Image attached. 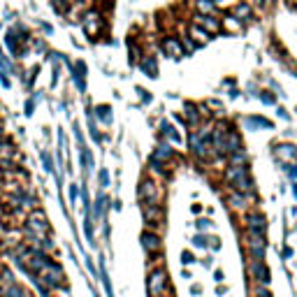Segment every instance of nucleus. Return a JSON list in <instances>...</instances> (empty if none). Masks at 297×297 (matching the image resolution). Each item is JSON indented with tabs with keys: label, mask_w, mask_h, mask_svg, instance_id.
<instances>
[{
	"label": "nucleus",
	"mask_w": 297,
	"mask_h": 297,
	"mask_svg": "<svg viewBox=\"0 0 297 297\" xmlns=\"http://www.w3.org/2000/svg\"><path fill=\"white\" fill-rule=\"evenodd\" d=\"M35 49H37V51H44L47 47H44V42H35Z\"/></svg>",
	"instance_id": "obj_55"
},
{
	"label": "nucleus",
	"mask_w": 297,
	"mask_h": 297,
	"mask_svg": "<svg viewBox=\"0 0 297 297\" xmlns=\"http://www.w3.org/2000/svg\"><path fill=\"white\" fill-rule=\"evenodd\" d=\"M221 28H223L225 33H242L244 24L237 17H232V14H225V17L221 19Z\"/></svg>",
	"instance_id": "obj_25"
},
{
	"label": "nucleus",
	"mask_w": 297,
	"mask_h": 297,
	"mask_svg": "<svg viewBox=\"0 0 297 297\" xmlns=\"http://www.w3.org/2000/svg\"><path fill=\"white\" fill-rule=\"evenodd\" d=\"M251 202H253L251 193H239V190H232V195L228 197V205H230V209H237V212H246Z\"/></svg>",
	"instance_id": "obj_18"
},
{
	"label": "nucleus",
	"mask_w": 297,
	"mask_h": 297,
	"mask_svg": "<svg viewBox=\"0 0 297 297\" xmlns=\"http://www.w3.org/2000/svg\"><path fill=\"white\" fill-rule=\"evenodd\" d=\"M181 262H183V265H190V262H195V258L186 251V253H181Z\"/></svg>",
	"instance_id": "obj_49"
},
{
	"label": "nucleus",
	"mask_w": 297,
	"mask_h": 297,
	"mask_svg": "<svg viewBox=\"0 0 297 297\" xmlns=\"http://www.w3.org/2000/svg\"><path fill=\"white\" fill-rule=\"evenodd\" d=\"M100 279H103V285L105 290H107V297H114V290H112V281H110V274H107V267L105 262L100 260Z\"/></svg>",
	"instance_id": "obj_31"
},
{
	"label": "nucleus",
	"mask_w": 297,
	"mask_h": 297,
	"mask_svg": "<svg viewBox=\"0 0 297 297\" xmlns=\"http://www.w3.org/2000/svg\"><path fill=\"white\" fill-rule=\"evenodd\" d=\"M70 74H72V81L77 84V88L81 93H86V65L84 61H77V63H70Z\"/></svg>",
	"instance_id": "obj_16"
},
{
	"label": "nucleus",
	"mask_w": 297,
	"mask_h": 297,
	"mask_svg": "<svg viewBox=\"0 0 297 297\" xmlns=\"http://www.w3.org/2000/svg\"><path fill=\"white\" fill-rule=\"evenodd\" d=\"M225 181L232 183L239 193H253V179H251L249 165H228L225 167Z\"/></svg>",
	"instance_id": "obj_1"
},
{
	"label": "nucleus",
	"mask_w": 297,
	"mask_h": 297,
	"mask_svg": "<svg viewBox=\"0 0 297 297\" xmlns=\"http://www.w3.org/2000/svg\"><path fill=\"white\" fill-rule=\"evenodd\" d=\"M186 33H188V37H190V40H193V42L197 44V47H205V44H209V42H212V35H209V33H207L205 28H202V26L193 24V21L188 24Z\"/></svg>",
	"instance_id": "obj_15"
},
{
	"label": "nucleus",
	"mask_w": 297,
	"mask_h": 297,
	"mask_svg": "<svg viewBox=\"0 0 297 297\" xmlns=\"http://www.w3.org/2000/svg\"><path fill=\"white\" fill-rule=\"evenodd\" d=\"M140 242H142V249H144L146 253H158V251H160V237H158V232H153V230L142 232Z\"/></svg>",
	"instance_id": "obj_19"
},
{
	"label": "nucleus",
	"mask_w": 297,
	"mask_h": 297,
	"mask_svg": "<svg viewBox=\"0 0 297 297\" xmlns=\"http://www.w3.org/2000/svg\"><path fill=\"white\" fill-rule=\"evenodd\" d=\"M285 172H288V176H290V179H297V163L288 165V167H285Z\"/></svg>",
	"instance_id": "obj_45"
},
{
	"label": "nucleus",
	"mask_w": 297,
	"mask_h": 297,
	"mask_svg": "<svg viewBox=\"0 0 297 297\" xmlns=\"http://www.w3.org/2000/svg\"><path fill=\"white\" fill-rule=\"evenodd\" d=\"M37 72H40V67H33L31 79H28V88H33V84H35V79H37Z\"/></svg>",
	"instance_id": "obj_47"
},
{
	"label": "nucleus",
	"mask_w": 297,
	"mask_h": 297,
	"mask_svg": "<svg viewBox=\"0 0 297 297\" xmlns=\"http://www.w3.org/2000/svg\"><path fill=\"white\" fill-rule=\"evenodd\" d=\"M228 165H249V156H246V151H235L228 156Z\"/></svg>",
	"instance_id": "obj_30"
},
{
	"label": "nucleus",
	"mask_w": 297,
	"mask_h": 297,
	"mask_svg": "<svg viewBox=\"0 0 297 297\" xmlns=\"http://www.w3.org/2000/svg\"><path fill=\"white\" fill-rule=\"evenodd\" d=\"M49 3H51V7H54V12L58 17H65V14H70V10H72L77 0H49Z\"/></svg>",
	"instance_id": "obj_28"
},
{
	"label": "nucleus",
	"mask_w": 297,
	"mask_h": 297,
	"mask_svg": "<svg viewBox=\"0 0 297 297\" xmlns=\"http://www.w3.org/2000/svg\"><path fill=\"white\" fill-rule=\"evenodd\" d=\"M40 158H42V167H44V172H54V170H56V167H54V160H51V156H49L47 151L40 153Z\"/></svg>",
	"instance_id": "obj_39"
},
{
	"label": "nucleus",
	"mask_w": 297,
	"mask_h": 297,
	"mask_svg": "<svg viewBox=\"0 0 297 297\" xmlns=\"http://www.w3.org/2000/svg\"><path fill=\"white\" fill-rule=\"evenodd\" d=\"M239 0H214V5L219 7V10H230L232 5H237Z\"/></svg>",
	"instance_id": "obj_41"
},
{
	"label": "nucleus",
	"mask_w": 297,
	"mask_h": 297,
	"mask_svg": "<svg viewBox=\"0 0 297 297\" xmlns=\"http://www.w3.org/2000/svg\"><path fill=\"white\" fill-rule=\"evenodd\" d=\"M292 193H295V197H297V181L292 183Z\"/></svg>",
	"instance_id": "obj_60"
},
{
	"label": "nucleus",
	"mask_w": 297,
	"mask_h": 297,
	"mask_svg": "<svg viewBox=\"0 0 297 297\" xmlns=\"http://www.w3.org/2000/svg\"><path fill=\"white\" fill-rule=\"evenodd\" d=\"M255 297H272V292H269V290H265V288H258Z\"/></svg>",
	"instance_id": "obj_53"
},
{
	"label": "nucleus",
	"mask_w": 297,
	"mask_h": 297,
	"mask_svg": "<svg viewBox=\"0 0 297 297\" xmlns=\"http://www.w3.org/2000/svg\"><path fill=\"white\" fill-rule=\"evenodd\" d=\"M190 7L195 14H212V17L219 14V7L214 5V0H190Z\"/></svg>",
	"instance_id": "obj_22"
},
{
	"label": "nucleus",
	"mask_w": 297,
	"mask_h": 297,
	"mask_svg": "<svg viewBox=\"0 0 297 297\" xmlns=\"http://www.w3.org/2000/svg\"><path fill=\"white\" fill-rule=\"evenodd\" d=\"M179 40H181V47H183V56H188V54H193L195 49H197V44L188 37V33H183V35H179Z\"/></svg>",
	"instance_id": "obj_35"
},
{
	"label": "nucleus",
	"mask_w": 297,
	"mask_h": 297,
	"mask_svg": "<svg viewBox=\"0 0 297 297\" xmlns=\"http://www.w3.org/2000/svg\"><path fill=\"white\" fill-rule=\"evenodd\" d=\"M37 100H40V95H37V93L31 97V100H26V107H24V110H26V116H33V112H35V103H37Z\"/></svg>",
	"instance_id": "obj_40"
},
{
	"label": "nucleus",
	"mask_w": 297,
	"mask_h": 297,
	"mask_svg": "<svg viewBox=\"0 0 297 297\" xmlns=\"http://www.w3.org/2000/svg\"><path fill=\"white\" fill-rule=\"evenodd\" d=\"M3 140H5V133H3V128H0V144H3Z\"/></svg>",
	"instance_id": "obj_59"
},
{
	"label": "nucleus",
	"mask_w": 297,
	"mask_h": 297,
	"mask_svg": "<svg viewBox=\"0 0 297 297\" xmlns=\"http://www.w3.org/2000/svg\"><path fill=\"white\" fill-rule=\"evenodd\" d=\"M37 283L44 285V288H63V281H65V274H63V267L56 265V262L49 260V265L44 267L42 272H37Z\"/></svg>",
	"instance_id": "obj_4"
},
{
	"label": "nucleus",
	"mask_w": 297,
	"mask_h": 297,
	"mask_svg": "<svg viewBox=\"0 0 297 297\" xmlns=\"http://www.w3.org/2000/svg\"><path fill=\"white\" fill-rule=\"evenodd\" d=\"M228 95H230V97H237V95H239V91H237L235 86H232V88H230V93H228Z\"/></svg>",
	"instance_id": "obj_54"
},
{
	"label": "nucleus",
	"mask_w": 297,
	"mask_h": 297,
	"mask_svg": "<svg viewBox=\"0 0 297 297\" xmlns=\"http://www.w3.org/2000/svg\"><path fill=\"white\" fill-rule=\"evenodd\" d=\"M246 230H249L251 235H262V237H265V232H267L265 216H262V214H258V212L249 214V216H246Z\"/></svg>",
	"instance_id": "obj_14"
},
{
	"label": "nucleus",
	"mask_w": 297,
	"mask_h": 297,
	"mask_svg": "<svg viewBox=\"0 0 297 297\" xmlns=\"http://www.w3.org/2000/svg\"><path fill=\"white\" fill-rule=\"evenodd\" d=\"M58 77H61V65H54V77H51V86L58 84Z\"/></svg>",
	"instance_id": "obj_46"
},
{
	"label": "nucleus",
	"mask_w": 297,
	"mask_h": 297,
	"mask_svg": "<svg viewBox=\"0 0 297 297\" xmlns=\"http://www.w3.org/2000/svg\"><path fill=\"white\" fill-rule=\"evenodd\" d=\"M249 272L251 276H253L255 281L260 285H267L269 283V279H272V274H269V267H267L265 258H253V260L249 262Z\"/></svg>",
	"instance_id": "obj_9"
},
{
	"label": "nucleus",
	"mask_w": 297,
	"mask_h": 297,
	"mask_svg": "<svg viewBox=\"0 0 297 297\" xmlns=\"http://www.w3.org/2000/svg\"><path fill=\"white\" fill-rule=\"evenodd\" d=\"M258 97L262 105H276V95L272 91H258Z\"/></svg>",
	"instance_id": "obj_37"
},
{
	"label": "nucleus",
	"mask_w": 297,
	"mask_h": 297,
	"mask_svg": "<svg viewBox=\"0 0 297 297\" xmlns=\"http://www.w3.org/2000/svg\"><path fill=\"white\" fill-rule=\"evenodd\" d=\"M160 51H163L165 56H170V58H181V56H183V47H181L179 35H172V33L163 35V40H160Z\"/></svg>",
	"instance_id": "obj_7"
},
{
	"label": "nucleus",
	"mask_w": 297,
	"mask_h": 297,
	"mask_svg": "<svg viewBox=\"0 0 297 297\" xmlns=\"http://www.w3.org/2000/svg\"><path fill=\"white\" fill-rule=\"evenodd\" d=\"M140 200L144 205H160L163 200V188L160 183H156L153 179H144L140 183Z\"/></svg>",
	"instance_id": "obj_6"
},
{
	"label": "nucleus",
	"mask_w": 297,
	"mask_h": 297,
	"mask_svg": "<svg viewBox=\"0 0 297 297\" xmlns=\"http://www.w3.org/2000/svg\"><path fill=\"white\" fill-rule=\"evenodd\" d=\"M190 21L193 24H197V26H202L209 35H219L223 28H221V19H219V14L216 17H212V14H195L193 12V17H190Z\"/></svg>",
	"instance_id": "obj_8"
},
{
	"label": "nucleus",
	"mask_w": 297,
	"mask_h": 297,
	"mask_svg": "<svg viewBox=\"0 0 297 297\" xmlns=\"http://www.w3.org/2000/svg\"><path fill=\"white\" fill-rule=\"evenodd\" d=\"M81 31L88 40H97V37L103 35V28H105V14L103 10H97V7H88L84 14H81Z\"/></svg>",
	"instance_id": "obj_3"
},
{
	"label": "nucleus",
	"mask_w": 297,
	"mask_h": 297,
	"mask_svg": "<svg viewBox=\"0 0 297 297\" xmlns=\"http://www.w3.org/2000/svg\"><path fill=\"white\" fill-rule=\"evenodd\" d=\"M5 47L10 49V54L17 56V58H24L26 56V44L21 42V37H19V33L14 31V28L5 33Z\"/></svg>",
	"instance_id": "obj_11"
},
{
	"label": "nucleus",
	"mask_w": 297,
	"mask_h": 297,
	"mask_svg": "<svg viewBox=\"0 0 297 297\" xmlns=\"http://www.w3.org/2000/svg\"><path fill=\"white\" fill-rule=\"evenodd\" d=\"M230 14H232V17H237L244 26H246V24H251V21H253L255 10H253V5H251L249 0H239L237 5L230 7Z\"/></svg>",
	"instance_id": "obj_10"
},
{
	"label": "nucleus",
	"mask_w": 297,
	"mask_h": 297,
	"mask_svg": "<svg viewBox=\"0 0 297 297\" xmlns=\"http://www.w3.org/2000/svg\"><path fill=\"white\" fill-rule=\"evenodd\" d=\"M140 70L146 74L149 79H156L158 72H160V67H158V58L153 54H144L140 58Z\"/></svg>",
	"instance_id": "obj_20"
},
{
	"label": "nucleus",
	"mask_w": 297,
	"mask_h": 297,
	"mask_svg": "<svg viewBox=\"0 0 297 297\" xmlns=\"http://www.w3.org/2000/svg\"><path fill=\"white\" fill-rule=\"evenodd\" d=\"M176 151L172 149L170 142H160V144L156 146V151H153V158H158L160 163H170V160H174Z\"/></svg>",
	"instance_id": "obj_23"
},
{
	"label": "nucleus",
	"mask_w": 297,
	"mask_h": 297,
	"mask_svg": "<svg viewBox=\"0 0 297 297\" xmlns=\"http://www.w3.org/2000/svg\"><path fill=\"white\" fill-rule=\"evenodd\" d=\"M246 128H251V130H272L274 123L269 121V119H262V116H249L246 119Z\"/></svg>",
	"instance_id": "obj_26"
},
{
	"label": "nucleus",
	"mask_w": 297,
	"mask_h": 297,
	"mask_svg": "<svg viewBox=\"0 0 297 297\" xmlns=\"http://www.w3.org/2000/svg\"><path fill=\"white\" fill-rule=\"evenodd\" d=\"M3 295H5V297H28L24 288H21V285H17V283H7Z\"/></svg>",
	"instance_id": "obj_33"
},
{
	"label": "nucleus",
	"mask_w": 297,
	"mask_h": 297,
	"mask_svg": "<svg viewBox=\"0 0 297 297\" xmlns=\"http://www.w3.org/2000/svg\"><path fill=\"white\" fill-rule=\"evenodd\" d=\"M188 144H190V151H193V156L200 160V163H212V160H216L219 158V151H216V146H214L212 142V135L209 137H200V135L190 133V137H188Z\"/></svg>",
	"instance_id": "obj_2"
},
{
	"label": "nucleus",
	"mask_w": 297,
	"mask_h": 297,
	"mask_svg": "<svg viewBox=\"0 0 297 297\" xmlns=\"http://www.w3.org/2000/svg\"><path fill=\"white\" fill-rule=\"evenodd\" d=\"M74 137H77V142H79V144L84 146V137H81V128H79L77 123H74Z\"/></svg>",
	"instance_id": "obj_48"
},
{
	"label": "nucleus",
	"mask_w": 297,
	"mask_h": 297,
	"mask_svg": "<svg viewBox=\"0 0 297 297\" xmlns=\"http://www.w3.org/2000/svg\"><path fill=\"white\" fill-rule=\"evenodd\" d=\"M181 121L186 123L188 128H197L202 123V112H200V107L197 105H193V103H186L183 105V116H181Z\"/></svg>",
	"instance_id": "obj_13"
},
{
	"label": "nucleus",
	"mask_w": 297,
	"mask_h": 297,
	"mask_svg": "<svg viewBox=\"0 0 297 297\" xmlns=\"http://www.w3.org/2000/svg\"><path fill=\"white\" fill-rule=\"evenodd\" d=\"M274 158L283 163H297V146L295 144H276L274 146Z\"/></svg>",
	"instance_id": "obj_17"
},
{
	"label": "nucleus",
	"mask_w": 297,
	"mask_h": 297,
	"mask_svg": "<svg viewBox=\"0 0 297 297\" xmlns=\"http://www.w3.org/2000/svg\"><path fill=\"white\" fill-rule=\"evenodd\" d=\"M288 5H292V7H297V0H285Z\"/></svg>",
	"instance_id": "obj_58"
},
{
	"label": "nucleus",
	"mask_w": 297,
	"mask_h": 297,
	"mask_svg": "<svg viewBox=\"0 0 297 297\" xmlns=\"http://www.w3.org/2000/svg\"><path fill=\"white\" fill-rule=\"evenodd\" d=\"M0 70H5V72H14V63L3 54V49H0Z\"/></svg>",
	"instance_id": "obj_38"
},
{
	"label": "nucleus",
	"mask_w": 297,
	"mask_h": 297,
	"mask_svg": "<svg viewBox=\"0 0 297 297\" xmlns=\"http://www.w3.org/2000/svg\"><path fill=\"white\" fill-rule=\"evenodd\" d=\"M160 135L165 140H170V144H181V133L170 121H160Z\"/></svg>",
	"instance_id": "obj_24"
},
{
	"label": "nucleus",
	"mask_w": 297,
	"mask_h": 297,
	"mask_svg": "<svg viewBox=\"0 0 297 297\" xmlns=\"http://www.w3.org/2000/svg\"><path fill=\"white\" fill-rule=\"evenodd\" d=\"M107 205H110V197H107V195L100 190V193H97V197H95V216H97V219H103V216H105V212H107Z\"/></svg>",
	"instance_id": "obj_29"
},
{
	"label": "nucleus",
	"mask_w": 297,
	"mask_h": 297,
	"mask_svg": "<svg viewBox=\"0 0 297 297\" xmlns=\"http://www.w3.org/2000/svg\"><path fill=\"white\" fill-rule=\"evenodd\" d=\"M97 179H100V186H103V188H107V186H110V172H107V170H100Z\"/></svg>",
	"instance_id": "obj_42"
},
{
	"label": "nucleus",
	"mask_w": 297,
	"mask_h": 297,
	"mask_svg": "<svg viewBox=\"0 0 297 297\" xmlns=\"http://www.w3.org/2000/svg\"><path fill=\"white\" fill-rule=\"evenodd\" d=\"M158 297H172V290H170V288H167V290H165L163 295H158Z\"/></svg>",
	"instance_id": "obj_57"
},
{
	"label": "nucleus",
	"mask_w": 297,
	"mask_h": 297,
	"mask_svg": "<svg viewBox=\"0 0 297 297\" xmlns=\"http://www.w3.org/2000/svg\"><path fill=\"white\" fill-rule=\"evenodd\" d=\"M93 116H95L100 123H105V126H112V123H114V116H112L110 105H97L95 110H93Z\"/></svg>",
	"instance_id": "obj_27"
},
{
	"label": "nucleus",
	"mask_w": 297,
	"mask_h": 297,
	"mask_svg": "<svg viewBox=\"0 0 297 297\" xmlns=\"http://www.w3.org/2000/svg\"><path fill=\"white\" fill-rule=\"evenodd\" d=\"M193 244L197 246V249H207V237H205V235H195Z\"/></svg>",
	"instance_id": "obj_43"
},
{
	"label": "nucleus",
	"mask_w": 297,
	"mask_h": 297,
	"mask_svg": "<svg viewBox=\"0 0 297 297\" xmlns=\"http://www.w3.org/2000/svg\"><path fill=\"white\" fill-rule=\"evenodd\" d=\"M142 95V100H144V103H151V95H149V91H144V88H140V91H137Z\"/></svg>",
	"instance_id": "obj_51"
},
{
	"label": "nucleus",
	"mask_w": 297,
	"mask_h": 297,
	"mask_svg": "<svg viewBox=\"0 0 297 297\" xmlns=\"http://www.w3.org/2000/svg\"><path fill=\"white\" fill-rule=\"evenodd\" d=\"M246 249H249L251 258H265V251H267V242L262 235H246Z\"/></svg>",
	"instance_id": "obj_12"
},
{
	"label": "nucleus",
	"mask_w": 297,
	"mask_h": 297,
	"mask_svg": "<svg viewBox=\"0 0 297 297\" xmlns=\"http://www.w3.org/2000/svg\"><path fill=\"white\" fill-rule=\"evenodd\" d=\"M88 130H91V137L100 144L103 142V135H100V130H97V123H95V116H93V112H88Z\"/></svg>",
	"instance_id": "obj_34"
},
{
	"label": "nucleus",
	"mask_w": 297,
	"mask_h": 297,
	"mask_svg": "<svg viewBox=\"0 0 297 297\" xmlns=\"http://www.w3.org/2000/svg\"><path fill=\"white\" fill-rule=\"evenodd\" d=\"M214 276H216V281H223V272H221V269H216V274H214Z\"/></svg>",
	"instance_id": "obj_56"
},
{
	"label": "nucleus",
	"mask_w": 297,
	"mask_h": 297,
	"mask_svg": "<svg viewBox=\"0 0 297 297\" xmlns=\"http://www.w3.org/2000/svg\"><path fill=\"white\" fill-rule=\"evenodd\" d=\"M79 160H81V167H84L86 172H91V170H93V156H91V151H88L86 146H81V153H79Z\"/></svg>",
	"instance_id": "obj_32"
},
{
	"label": "nucleus",
	"mask_w": 297,
	"mask_h": 297,
	"mask_svg": "<svg viewBox=\"0 0 297 297\" xmlns=\"http://www.w3.org/2000/svg\"><path fill=\"white\" fill-rule=\"evenodd\" d=\"M0 84H3V88H10V77L5 70H0Z\"/></svg>",
	"instance_id": "obj_44"
},
{
	"label": "nucleus",
	"mask_w": 297,
	"mask_h": 297,
	"mask_svg": "<svg viewBox=\"0 0 297 297\" xmlns=\"http://www.w3.org/2000/svg\"><path fill=\"white\" fill-rule=\"evenodd\" d=\"M253 10H260V12H269L274 7V0H249Z\"/></svg>",
	"instance_id": "obj_36"
},
{
	"label": "nucleus",
	"mask_w": 297,
	"mask_h": 297,
	"mask_svg": "<svg viewBox=\"0 0 297 297\" xmlns=\"http://www.w3.org/2000/svg\"><path fill=\"white\" fill-rule=\"evenodd\" d=\"M144 221L151 225V228L160 225V221H163V209H160V205H144Z\"/></svg>",
	"instance_id": "obj_21"
},
{
	"label": "nucleus",
	"mask_w": 297,
	"mask_h": 297,
	"mask_svg": "<svg viewBox=\"0 0 297 297\" xmlns=\"http://www.w3.org/2000/svg\"><path fill=\"white\" fill-rule=\"evenodd\" d=\"M77 195H79V188H77V186H72V188H70V202L77 200Z\"/></svg>",
	"instance_id": "obj_52"
},
{
	"label": "nucleus",
	"mask_w": 297,
	"mask_h": 297,
	"mask_svg": "<svg viewBox=\"0 0 297 297\" xmlns=\"http://www.w3.org/2000/svg\"><path fill=\"white\" fill-rule=\"evenodd\" d=\"M195 225H197V230H207V228H209V221L200 219V221H195Z\"/></svg>",
	"instance_id": "obj_50"
},
{
	"label": "nucleus",
	"mask_w": 297,
	"mask_h": 297,
	"mask_svg": "<svg viewBox=\"0 0 297 297\" xmlns=\"http://www.w3.org/2000/svg\"><path fill=\"white\" fill-rule=\"evenodd\" d=\"M167 288H170V279H167V272H165L163 267L153 269V272L149 274V279H146V290H149V295H151V297H158V295H163Z\"/></svg>",
	"instance_id": "obj_5"
}]
</instances>
